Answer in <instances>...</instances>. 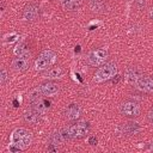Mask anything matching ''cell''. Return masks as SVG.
Masks as SVG:
<instances>
[{
  "label": "cell",
  "instance_id": "cell-1",
  "mask_svg": "<svg viewBox=\"0 0 153 153\" xmlns=\"http://www.w3.org/2000/svg\"><path fill=\"white\" fill-rule=\"evenodd\" d=\"M32 142V134L25 128H17L12 131L10 139V151L18 152L26 149Z\"/></svg>",
  "mask_w": 153,
  "mask_h": 153
},
{
  "label": "cell",
  "instance_id": "cell-2",
  "mask_svg": "<svg viewBox=\"0 0 153 153\" xmlns=\"http://www.w3.org/2000/svg\"><path fill=\"white\" fill-rule=\"evenodd\" d=\"M117 74V66L115 62H108L105 65H103L102 67H99L94 74L93 80L97 82H103L106 80L112 79L115 75Z\"/></svg>",
  "mask_w": 153,
  "mask_h": 153
},
{
  "label": "cell",
  "instance_id": "cell-3",
  "mask_svg": "<svg viewBox=\"0 0 153 153\" xmlns=\"http://www.w3.org/2000/svg\"><path fill=\"white\" fill-rule=\"evenodd\" d=\"M55 61H56V54L53 50H44L38 55V57L35 61V69L36 71L48 69V67H50Z\"/></svg>",
  "mask_w": 153,
  "mask_h": 153
},
{
  "label": "cell",
  "instance_id": "cell-4",
  "mask_svg": "<svg viewBox=\"0 0 153 153\" xmlns=\"http://www.w3.org/2000/svg\"><path fill=\"white\" fill-rule=\"evenodd\" d=\"M108 59V50L103 49V48H98L92 50L88 55H87V63L92 67H98L100 65H103L105 62V60Z\"/></svg>",
  "mask_w": 153,
  "mask_h": 153
},
{
  "label": "cell",
  "instance_id": "cell-5",
  "mask_svg": "<svg viewBox=\"0 0 153 153\" xmlns=\"http://www.w3.org/2000/svg\"><path fill=\"white\" fill-rule=\"evenodd\" d=\"M30 56H31L30 55V51L26 53V54H24V55L17 56L12 61V65H11L12 69L14 72H17V73H22V72L26 71L29 68V66H30Z\"/></svg>",
  "mask_w": 153,
  "mask_h": 153
},
{
  "label": "cell",
  "instance_id": "cell-6",
  "mask_svg": "<svg viewBox=\"0 0 153 153\" xmlns=\"http://www.w3.org/2000/svg\"><path fill=\"white\" fill-rule=\"evenodd\" d=\"M88 123L87 122H78L75 124H72L71 127L67 128L69 137H82L88 133Z\"/></svg>",
  "mask_w": 153,
  "mask_h": 153
},
{
  "label": "cell",
  "instance_id": "cell-7",
  "mask_svg": "<svg viewBox=\"0 0 153 153\" xmlns=\"http://www.w3.org/2000/svg\"><path fill=\"white\" fill-rule=\"evenodd\" d=\"M120 111L124 116H137L140 112V106L135 102H126L120 106Z\"/></svg>",
  "mask_w": 153,
  "mask_h": 153
},
{
  "label": "cell",
  "instance_id": "cell-8",
  "mask_svg": "<svg viewBox=\"0 0 153 153\" xmlns=\"http://www.w3.org/2000/svg\"><path fill=\"white\" fill-rule=\"evenodd\" d=\"M136 87L140 91L143 92H153V78L147 76V75H141L136 82H135Z\"/></svg>",
  "mask_w": 153,
  "mask_h": 153
},
{
  "label": "cell",
  "instance_id": "cell-9",
  "mask_svg": "<svg viewBox=\"0 0 153 153\" xmlns=\"http://www.w3.org/2000/svg\"><path fill=\"white\" fill-rule=\"evenodd\" d=\"M39 92L43 94V96H48V97H51V96H55L59 93L60 91V87L57 84H54V82H44L39 87H38Z\"/></svg>",
  "mask_w": 153,
  "mask_h": 153
},
{
  "label": "cell",
  "instance_id": "cell-10",
  "mask_svg": "<svg viewBox=\"0 0 153 153\" xmlns=\"http://www.w3.org/2000/svg\"><path fill=\"white\" fill-rule=\"evenodd\" d=\"M141 76V72L139 68L136 67H129L127 71H126V74H124V79L128 84H135L136 80Z\"/></svg>",
  "mask_w": 153,
  "mask_h": 153
},
{
  "label": "cell",
  "instance_id": "cell-11",
  "mask_svg": "<svg viewBox=\"0 0 153 153\" xmlns=\"http://www.w3.org/2000/svg\"><path fill=\"white\" fill-rule=\"evenodd\" d=\"M65 116L69 121H74L80 116V108L76 104H71L65 110Z\"/></svg>",
  "mask_w": 153,
  "mask_h": 153
},
{
  "label": "cell",
  "instance_id": "cell-12",
  "mask_svg": "<svg viewBox=\"0 0 153 153\" xmlns=\"http://www.w3.org/2000/svg\"><path fill=\"white\" fill-rule=\"evenodd\" d=\"M62 74H63V69L61 67H51V68H48L42 74V78H45V79H57V78L62 76Z\"/></svg>",
  "mask_w": 153,
  "mask_h": 153
},
{
  "label": "cell",
  "instance_id": "cell-13",
  "mask_svg": "<svg viewBox=\"0 0 153 153\" xmlns=\"http://www.w3.org/2000/svg\"><path fill=\"white\" fill-rule=\"evenodd\" d=\"M61 4L66 11H76L80 8L82 0H61Z\"/></svg>",
  "mask_w": 153,
  "mask_h": 153
},
{
  "label": "cell",
  "instance_id": "cell-14",
  "mask_svg": "<svg viewBox=\"0 0 153 153\" xmlns=\"http://www.w3.org/2000/svg\"><path fill=\"white\" fill-rule=\"evenodd\" d=\"M38 16V10L36 6L33 5H29L25 7L24 10V13H23V17L26 19V20H35Z\"/></svg>",
  "mask_w": 153,
  "mask_h": 153
},
{
  "label": "cell",
  "instance_id": "cell-15",
  "mask_svg": "<svg viewBox=\"0 0 153 153\" xmlns=\"http://www.w3.org/2000/svg\"><path fill=\"white\" fill-rule=\"evenodd\" d=\"M38 115H39V114L36 112V111L27 110V111L24 112V120H25L26 122H29V123L36 124V123H38V121H39V116H38Z\"/></svg>",
  "mask_w": 153,
  "mask_h": 153
},
{
  "label": "cell",
  "instance_id": "cell-16",
  "mask_svg": "<svg viewBox=\"0 0 153 153\" xmlns=\"http://www.w3.org/2000/svg\"><path fill=\"white\" fill-rule=\"evenodd\" d=\"M32 108L36 112H38L39 115L41 114H44L47 111V105H44V103L41 100V99H36L32 102Z\"/></svg>",
  "mask_w": 153,
  "mask_h": 153
},
{
  "label": "cell",
  "instance_id": "cell-17",
  "mask_svg": "<svg viewBox=\"0 0 153 153\" xmlns=\"http://www.w3.org/2000/svg\"><path fill=\"white\" fill-rule=\"evenodd\" d=\"M14 54L17 55V56H19V55H24V54H26V53H29V50L26 49V45L25 44H18L16 48H14Z\"/></svg>",
  "mask_w": 153,
  "mask_h": 153
},
{
  "label": "cell",
  "instance_id": "cell-18",
  "mask_svg": "<svg viewBox=\"0 0 153 153\" xmlns=\"http://www.w3.org/2000/svg\"><path fill=\"white\" fill-rule=\"evenodd\" d=\"M7 80V71L5 68H1V75H0V84L4 85Z\"/></svg>",
  "mask_w": 153,
  "mask_h": 153
},
{
  "label": "cell",
  "instance_id": "cell-19",
  "mask_svg": "<svg viewBox=\"0 0 153 153\" xmlns=\"http://www.w3.org/2000/svg\"><path fill=\"white\" fill-rule=\"evenodd\" d=\"M88 143H90V145H96V143H97V139H96L94 136H90V137H88Z\"/></svg>",
  "mask_w": 153,
  "mask_h": 153
},
{
  "label": "cell",
  "instance_id": "cell-20",
  "mask_svg": "<svg viewBox=\"0 0 153 153\" xmlns=\"http://www.w3.org/2000/svg\"><path fill=\"white\" fill-rule=\"evenodd\" d=\"M148 117H149V121L153 123V109L149 111V114H148Z\"/></svg>",
  "mask_w": 153,
  "mask_h": 153
},
{
  "label": "cell",
  "instance_id": "cell-21",
  "mask_svg": "<svg viewBox=\"0 0 153 153\" xmlns=\"http://www.w3.org/2000/svg\"><path fill=\"white\" fill-rule=\"evenodd\" d=\"M149 14H151V17H152V18H153V7H152V8H151V11H149Z\"/></svg>",
  "mask_w": 153,
  "mask_h": 153
}]
</instances>
